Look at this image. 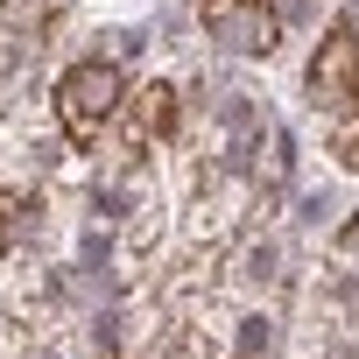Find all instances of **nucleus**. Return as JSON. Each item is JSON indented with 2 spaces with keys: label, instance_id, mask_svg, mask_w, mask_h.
Segmentation results:
<instances>
[{
  "label": "nucleus",
  "instance_id": "nucleus-2",
  "mask_svg": "<svg viewBox=\"0 0 359 359\" xmlns=\"http://www.w3.org/2000/svg\"><path fill=\"white\" fill-rule=\"evenodd\" d=\"M303 92L324 120H359V8H345L324 29V43L303 71Z\"/></svg>",
  "mask_w": 359,
  "mask_h": 359
},
{
  "label": "nucleus",
  "instance_id": "nucleus-7",
  "mask_svg": "<svg viewBox=\"0 0 359 359\" xmlns=\"http://www.w3.org/2000/svg\"><path fill=\"white\" fill-rule=\"evenodd\" d=\"M240 359H247V352H240Z\"/></svg>",
  "mask_w": 359,
  "mask_h": 359
},
{
  "label": "nucleus",
  "instance_id": "nucleus-5",
  "mask_svg": "<svg viewBox=\"0 0 359 359\" xmlns=\"http://www.w3.org/2000/svg\"><path fill=\"white\" fill-rule=\"evenodd\" d=\"M36 226H43V205L29 191H0V254H8L22 233H36Z\"/></svg>",
  "mask_w": 359,
  "mask_h": 359
},
{
  "label": "nucleus",
  "instance_id": "nucleus-3",
  "mask_svg": "<svg viewBox=\"0 0 359 359\" xmlns=\"http://www.w3.org/2000/svg\"><path fill=\"white\" fill-rule=\"evenodd\" d=\"M198 22L233 57H275V43H282L275 0H198Z\"/></svg>",
  "mask_w": 359,
  "mask_h": 359
},
{
  "label": "nucleus",
  "instance_id": "nucleus-4",
  "mask_svg": "<svg viewBox=\"0 0 359 359\" xmlns=\"http://www.w3.org/2000/svg\"><path fill=\"white\" fill-rule=\"evenodd\" d=\"M120 113H127V120H120V127H127V155H141L148 141H169V134H176V120H184V99H176V85L155 78V85L127 92Z\"/></svg>",
  "mask_w": 359,
  "mask_h": 359
},
{
  "label": "nucleus",
  "instance_id": "nucleus-1",
  "mask_svg": "<svg viewBox=\"0 0 359 359\" xmlns=\"http://www.w3.org/2000/svg\"><path fill=\"white\" fill-rule=\"evenodd\" d=\"M120 106H127V71H120L113 57H85V64H71V71L57 78V127H64L78 148H92V141L120 120Z\"/></svg>",
  "mask_w": 359,
  "mask_h": 359
},
{
  "label": "nucleus",
  "instance_id": "nucleus-6",
  "mask_svg": "<svg viewBox=\"0 0 359 359\" xmlns=\"http://www.w3.org/2000/svg\"><path fill=\"white\" fill-rule=\"evenodd\" d=\"M331 268L338 282H359V219H345V233L331 240Z\"/></svg>",
  "mask_w": 359,
  "mask_h": 359
}]
</instances>
